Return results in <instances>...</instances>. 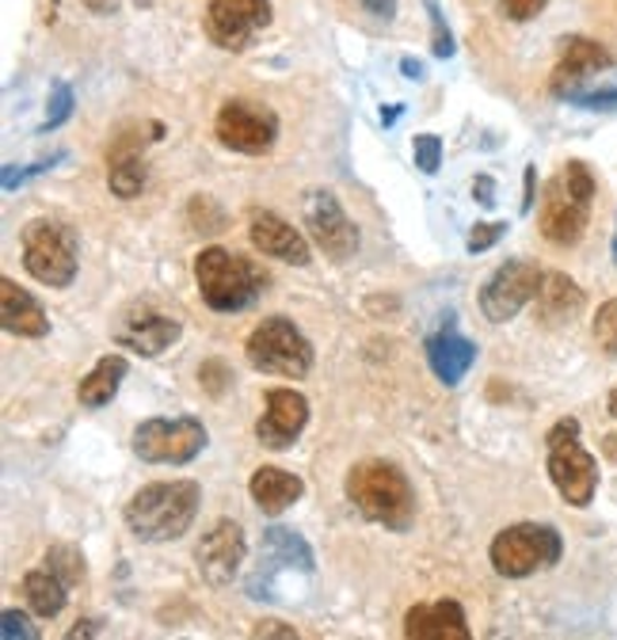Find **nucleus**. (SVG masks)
<instances>
[{
	"label": "nucleus",
	"mask_w": 617,
	"mask_h": 640,
	"mask_svg": "<svg viewBox=\"0 0 617 640\" xmlns=\"http://www.w3.org/2000/svg\"><path fill=\"white\" fill-rule=\"evenodd\" d=\"M542 275L545 271H537V264H529V259H508V264L485 282V290H480V313L492 324L514 321L522 305H529L537 298Z\"/></svg>",
	"instance_id": "11"
},
{
	"label": "nucleus",
	"mask_w": 617,
	"mask_h": 640,
	"mask_svg": "<svg viewBox=\"0 0 617 640\" xmlns=\"http://www.w3.org/2000/svg\"><path fill=\"white\" fill-rule=\"evenodd\" d=\"M244 351H248V362L259 374L305 377L313 370V344L287 317H267L264 324H256Z\"/></svg>",
	"instance_id": "7"
},
{
	"label": "nucleus",
	"mask_w": 617,
	"mask_h": 640,
	"mask_svg": "<svg viewBox=\"0 0 617 640\" xmlns=\"http://www.w3.org/2000/svg\"><path fill=\"white\" fill-rule=\"evenodd\" d=\"M473 199H477L480 207H496V184H492V176H477V179H473Z\"/></svg>",
	"instance_id": "39"
},
{
	"label": "nucleus",
	"mask_w": 617,
	"mask_h": 640,
	"mask_svg": "<svg viewBox=\"0 0 617 640\" xmlns=\"http://www.w3.org/2000/svg\"><path fill=\"white\" fill-rule=\"evenodd\" d=\"M400 73H405L408 81H423V66H419L416 58H405V61H400Z\"/></svg>",
	"instance_id": "43"
},
{
	"label": "nucleus",
	"mask_w": 617,
	"mask_h": 640,
	"mask_svg": "<svg viewBox=\"0 0 617 640\" xmlns=\"http://www.w3.org/2000/svg\"><path fill=\"white\" fill-rule=\"evenodd\" d=\"M362 8H366L370 15H377V20H385V23L397 15V0H362Z\"/></svg>",
	"instance_id": "41"
},
{
	"label": "nucleus",
	"mask_w": 617,
	"mask_h": 640,
	"mask_svg": "<svg viewBox=\"0 0 617 640\" xmlns=\"http://www.w3.org/2000/svg\"><path fill=\"white\" fill-rule=\"evenodd\" d=\"M595 339L610 359H617V298H610L606 305H598L595 313Z\"/></svg>",
	"instance_id": "29"
},
{
	"label": "nucleus",
	"mask_w": 617,
	"mask_h": 640,
	"mask_svg": "<svg viewBox=\"0 0 617 640\" xmlns=\"http://www.w3.org/2000/svg\"><path fill=\"white\" fill-rule=\"evenodd\" d=\"M503 233H508V221H477L473 233H469V241H465V248L477 256V252H488L492 244H500Z\"/></svg>",
	"instance_id": "33"
},
{
	"label": "nucleus",
	"mask_w": 617,
	"mask_h": 640,
	"mask_svg": "<svg viewBox=\"0 0 617 640\" xmlns=\"http://www.w3.org/2000/svg\"><path fill=\"white\" fill-rule=\"evenodd\" d=\"M400 115H405V104H393L389 110H382V123H385V126H393Z\"/></svg>",
	"instance_id": "46"
},
{
	"label": "nucleus",
	"mask_w": 617,
	"mask_h": 640,
	"mask_svg": "<svg viewBox=\"0 0 617 640\" xmlns=\"http://www.w3.org/2000/svg\"><path fill=\"white\" fill-rule=\"evenodd\" d=\"M73 115V89H69L66 81L54 84V96H50V107H46V118H43V133L58 130L66 118Z\"/></svg>",
	"instance_id": "31"
},
{
	"label": "nucleus",
	"mask_w": 617,
	"mask_h": 640,
	"mask_svg": "<svg viewBox=\"0 0 617 640\" xmlns=\"http://www.w3.org/2000/svg\"><path fill=\"white\" fill-rule=\"evenodd\" d=\"M248 236L264 256L282 259V264H294V267H308L313 252H308V241L298 233L290 221H282L279 213L271 210H252L248 221Z\"/></svg>",
	"instance_id": "17"
},
{
	"label": "nucleus",
	"mask_w": 617,
	"mask_h": 640,
	"mask_svg": "<svg viewBox=\"0 0 617 640\" xmlns=\"http://www.w3.org/2000/svg\"><path fill=\"white\" fill-rule=\"evenodd\" d=\"M206 35L221 50H248L252 38L271 23V0H210Z\"/></svg>",
	"instance_id": "10"
},
{
	"label": "nucleus",
	"mask_w": 617,
	"mask_h": 640,
	"mask_svg": "<svg viewBox=\"0 0 617 640\" xmlns=\"http://www.w3.org/2000/svg\"><path fill=\"white\" fill-rule=\"evenodd\" d=\"M126 370H130V362L123 359V354H103V359L92 366V374L84 377L81 385H77V400H81L84 408H103L115 400L118 385H123Z\"/></svg>",
	"instance_id": "26"
},
{
	"label": "nucleus",
	"mask_w": 617,
	"mask_h": 640,
	"mask_svg": "<svg viewBox=\"0 0 617 640\" xmlns=\"http://www.w3.org/2000/svg\"><path fill=\"white\" fill-rule=\"evenodd\" d=\"M427 362H431L434 377L442 385H457L473 370V362H477V344H469L462 331L446 324V328L427 339Z\"/></svg>",
	"instance_id": "19"
},
{
	"label": "nucleus",
	"mask_w": 617,
	"mask_h": 640,
	"mask_svg": "<svg viewBox=\"0 0 617 640\" xmlns=\"http://www.w3.org/2000/svg\"><path fill=\"white\" fill-rule=\"evenodd\" d=\"M0 637H4V640H15V637H20V640H35L38 629L27 621V614L4 610V614H0Z\"/></svg>",
	"instance_id": "36"
},
{
	"label": "nucleus",
	"mask_w": 617,
	"mask_h": 640,
	"mask_svg": "<svg viewBox=\"0 0 617 640\" xmlns=\"http://www.w3.org/2000/svg\"><path fill=\"white\" fill-rule=\"evenodd\" d=\"M66 161V153H54L50 161H35V164H27V168H20L15 172L12 164L4 168V191H15V187H23L27 179H35V176H43V172H50L54 164H61Z\"/></svg>",
	"instance_id": "34"
},
{
	"label": "nucleus",
	"mask_w": 617,
	"mask_h": 640,
	"mask_svg": "<svg viewBox=\"0 0 617 640\" xmlns=\"http://www.w3.org/2000/svg\"><path fill=\"white\" fill-rule=\"evenodd\" d=\"M347 500L385 531H408L416 519V492L389 462H362L347 473Z\"/></svg>",
	"instance_id": "2"
},
{
	"label": "nucleus",
	"mask_w": 617,
	"mask_h": 640,
	"mask_svg": "<svg viewBox=\"0 0 617 640\" xmlns=\"http://www.w3.org/2000/svg\"><path fill=\"white\" fill-rule=\"evenodd\" d=\"M411 156H416V168L423 172V176H434V172L442 168V141L434 138V133H419V138L411 141Z\"/></svg>",
	"instance_id": "30"
},
{
	"label": "nucleus",
	"mask_w": 617,
	"mask_h": 640,
	"mask_svg": "<svg viewBox=\"0 0 617 640\" xmlns=\"http://www.w3.org/2000/svg\"><path fill=\"white\" fill-rule=\"evenodd\" d=\"M522 210H534V168H526V199H522Z\"/></svg>",
	"instance_id": "45"
},
{
	"label": "nucleus",
	"mask_w": 617,
	"mask_h": 640,
	"mask_svg": "<svg viewBox=\"0 0 617 640\" xmlns=\"http://www.w3.org/2000/svg\"><path fill=\"white\" fill-rule=\"evenodd\" d=\"M213 130H218L221 146H229L233 153L264 156L275 149L279 118H275V110L264 107V104H252V100H229V104H221L218 118H213Z\"/></svg>",
	"instance_id": "9"
},
{
	"label": "nucleus",
	"mask_w": 617,
	"mask_h": 640,
	"mask_svg": "<svg viewBox=\"0 0 617 640\" xmlns=\"http://www.w3.org/2000/svg\"><path fill=\"white\" fill-rule=\"evenodd\" d=\"M195 282H199L202 302L213 313H241L264 290V271L252 259L236 256L225 248H202L195 259Z\"/></svg>",
	"instance_id": "4"
},
{
	"label": "nucleus",
	"mask_w": 617,
	"mask_h": 640,
	"mask_svg": "<svg viewBox=\"0 0 617 640\" xmlns=\"http://www.w3.org/2000/svg\"><path fill=\"white\" fill-rule=\"evenodd\" d=\"M610 66H614V58L603 43L583 38V35L564 38V43H560V61H557V69H552V81H549L552 96L568 100L572 92H580V84L587 81L591 73H603V69H610Z\"/></svg>",
	"instance_id": "16"
},
{
	"label": "nucleus",
	"mask_w": 617,
	"mask_h": 640,
	"mask_svg": "<svg viewBox=\"0 0 617 640\" xmlns=\"http://www.w3.org/2000/svg\"><path fill=\"white\" fill-rule=\"evenodd\" d=\"M427 15H431V54L434 58H454V35H450L446 20H442L434 0H427Z\"/></svg>",
	"instance_id": "32"
},
{
	"label": "nucleus",
	"mask_w": 617,
	"mask_h": 640,
	"mask_svg": "<svg viewBox=\"0 0 617 640\" xmlns=\"http://www.w3.org/2000/svg\"><path fill=\"white\" fill-rule=\"evenodd\" d=\"M115 339L123 347H130V351L153 359V354L168 351V347L179 339V321L176 317H164V313H141V317L118 324Z\"/></svg>",
	"instance_id": "21"
},
{
	"label": "nucleus",
	"mask_w": 617,
	"mask_h": 640,
	"mask_svg": "<svg viewBox=\"0 0 617 640\" xmlns=\"http://www.w3.org/2000/svg\"><path fill=\"white\" fill-rule=\"evenodd\" d=\"M23 267L43 287L66 290L77 279V233L61 221L35 218L23 229Z\"/></svg>",
	"instance_id": "5"
},
{
	"label": "nucleus",
	"mask_w": 617,
	"mask_h": 640,
	"mask_svg": "<svg viewBox=\"0 0 617 640\" xmlns=\"http://www.w3.org/2000/svg\"><path fill=\"white\" fill-rule=\"evenodd\" d=\"M84 8H92L96 15H110L118 8V0H84Z\"/></svg>",
	"instance_id": "44"
},
{
	"label": "nucleus",
	"mask_w": 617,
	"mask_h": 640,
	"mask_svg": "<svg viewBox=\"0 0 617 640\" xmlns=\"http://www.w3.org/2000/svg\"><path fill=\"white\" fill-rule=\"evenodd\" d=\"M308 423V400L294 389H271L267 408L256 423V439L267 450H290Z\"/></svg>",
	"instance_id": "15"
},
{
	"label": "nucleus",
	"mask_w": 617,
	"mask_h": 640,
	"mask_svg": "<svg viewBox=\"0 0 617 640\" xmlns=\"http://www.w3.org/2000/svg\"><path fill=\"white\" fill-rule=\"evenodd\" d=\"M206 427L195 416L176 420H145L133 431V454L149 465H187L202 454Z\"/></svg>",
	"instance_id": "8"
},
{
	"label": "nucleus",
	"mask_w": 617,
	"mask_h": 640,
	"mask_svg": "<svg viewBox=\"0 0 617 640\" xmlns=\"http://www.w3.org/2000/svg\"><path fill=\"white\" fill-rule=\"evenodd\" d=\"M244 552H248V537H244L241 523L221 519V523H213L210 534H202L199 549H195L199 575L206 583H213V587H225V583H233V575L241 572Z\"/></svg>",
	"instance_id": "14"
},
{
	"label": "nucleus",
	"mask_w": 617,
	"mask_h": 640,
	"mask_svg": "<svg viewBox=\"0 0 617 640\" xmlns=\"http://www.w3.org/2000/svg\"><path fill=\"white\" fill-rule=\"evenodd\" d=\"M0 324L4 331L23 339H43L50 331V317L46 310L27 294L23 287H15L12 279H0Z\"/></svg>",
	"instance_id": "20"
},
{
	"label": "nucleus",
	"mask_w": 617,
	"mask_h": 640,
	"mask_svg": "<svg viewBox=\"0 0 617 640\" xmlns=\"http://www.w3.org/2000/svg\"><path fill=\"white\" fill-rule=\"evenodd\" d=\"M133 4H138V8H149V4H153V0H133Z\"/></svg>",
	"instance_id": "48"
},
{
	"label": "nucleus",
	"mask_w": 617,
	"mask_h": 640,
	"mask_svg": "<svg viewBox=\"0 0 617 640\" xmlns=\"http://www.w3.org/2000/svg\"><path fill=\"white\" fill-rule=\"evenodd\" d=\"M256 637H298L290 626H282V621H259L256 629H252Z\"/></svg>",
	"instance_id": "42"
},
{
	"label": "nucleus",
	"mask_w": 617,
	"mask_h": 640,
	"mask_svg": "<svg viewBox=\"0 0 617 640\" xmlns=\"http://www.w3.org/2000/svg\"><path fill=\"white\" fill-rule=\"evenodd\" d=\"M141 141L133 138V133H123V138L115 141V149H110L107 156V184L110 191L118 195V199H138L141 187H145V161H141L138 153Z\"/></svg>",
	"instance_id": "23"
},
{
	"label": "nucleus",
	"mask_w": 617,
	"mask_h": 640,
	"mask_svg": "<svg viewBox=\"0 0 617 640\" xmlns=\"http://www.w3.org/2000/svg\"><path fill=\"white\" fill-rule=\"evenodd\" d=\"M614 259H617V236H614Z\"/></svg>",
	"instance_id": "49"
},
{
	"label": "nucleus",
	"mask_w": 617,
	"mask_h": 640,
	"mask_svg": "<svg viewBox=\"0 0 617 640\" xmlns=\"http://www.w3.org/2000/svg\"><path fill=\"white\" fill-rule=\"evenodd\" d=\"M259 565H267V572H313V549L287 526H271L264 531V549H259Z\"/></svg>",
	"instance_id": "24"
},
{
	"label": "nucleus",
	"mask_w": 617,
	"mask_h": 640,
	"mask_svg": "<svg viewBox=\"0 0 617 640\" xmlns=\"http://www.w3.org/2000/svg\"><path fill=\"white\" fill-rule=\"evenodd\" d=\"M500 4L514 23H526V20H534V15L549 4V0H500Z\"/></svg>",
	"instance_id": "38"
},
{
	"label": "nucleus",
	"mask_w": 617,
	"mask_h": 640,
	"mask_svg": "<svg viewBox=\"0 0 617 640\" xmlns=\"http://www.w3.org/2000/svg\"><path fill=\"white\" fill-rule=\"evenodd\" d=\"M568 104L583 110H617V89H595V92H572Z\"/></svg>",
	"instance_id": "35"
},
{
	"label": "nucleus",
	"mask_w": 617,
	"mask_h": 640,
	"mask_svg": "<svg viewBox=\"0 0 617 640\" xmlns=\"http://www.w3.org/2000/svg\"><path fill=\"white\" fill-rule=\"evenodd\" d=\"M610 416H617V393H614V397H610Z\"/></svg>",
	"instance_id": "47"
},
{
	"label": "nucleus",
	"mask_w": 617,
	"mask_h": 640,
	"mask_svg": "<svg viewBox=\"0 0 617 640\" xmlns=\"http://www.w3.org/2000/svg\"><path fill=\"white\" fill-rule=\"evenodd\" d=\"M405 637L411 640H469V621L465 610L450 598L442 603L411 606L405 618Z\"/></svg>",
	"instance_id": "18"
},
{
	"label": "nucleus",
	"mask_w": 617,
	"mask_h": 640,
	"mask_svg": "<svg viewBox=\"0 0 617 640\" xmlns=\"http://www.w3.org/2000/svg\"><path fill=\"white\" fill-rule=\"evenodd\" d=\"M248 492H252V500H256V508L264 511V515H282L290 503L302 500L305 485H302V477L279 469V465H264V469L252 473Z\"/></svg>",
	"instance_id": "22"
},
{
	"label": "nucleus",
	"mask_w": 617,
	"mask_h": 640,
	"mask_svg": "<svg viewBox=\"0 0 617 640\" xmlns=\"http://www.w3.org/2000/svg\"><path fill=\"white\" fill-rule=\"evenodd\" d=\"M568 439H580V420H572V416H568V420H560L557 427H552L549 439H545V442H549V446H552V442H568Z\"/></svg>",
	"instance_id": "40"
},
{
	"label": "nucleus",
	"mask_w": 617,
	"mask_h": 640,
	"mask_svg": "<svg viewBox=\"0 0 617 640\" xmlns=\"http://www.w3.org/2000/svg\"><path fill=\"white\" fill-rule=\"evenodd\" d=\"M549 477H552V485H557V492L564 496V503H572V508H587V503L595 500L598 465H595V457L580 446V439L552 442Z\"/></svg>",
	"instance_id": "12"
},
{
	"label": "nucleus",
	"mask_w": 617,
	"mask_h": 640,
	"mask_svg": "<svg viewBox=\"0 0 617 640\" xmlns=\"http://www.w3.org/2000/svg\"><path fill=\"white\" fill-rule=\"evenodd\" d=\"M66 583L50 572V568H38V572L23 575V595H27V606L38 614V618H58L66 610Z\"/></svg>",
	"instance_id": "27"
},
{
	"label": "nucleus",
	"mask_w": 617,
	"mask_h": 640,
	"mask_svg": "<svg viewBox=\"0 0 617 640\" xmlns=\"http://www.w3.org/2000/svg\"><path fill=\"white\" fill-rule=\"evenodd\" d=\"M305 225L313 229V241L324 248V256H331L336 264H344V259H351L359 252V229H354V221L336 202V195L328 191L308 195Z\"/></svg>",
	"instance_id": "13"
},
{
	"label": "nucleus",
	"mask_w": 617,
	"mask_h": 640,
	"mask_svg": "<svg viewBox=\"0 0 617 640\" xmlns=\"http://www.w3.org/2000/svg\"><path fill=\"white\" fill-rule=\"evenodd\" d=\"M46 568H50L66 587H77V583L84 580V557H81V549H73V545H50V552H46Z\"/></svg>",
	"instance_id": "28"
},
{
	"label": "nucleus",
	"mask_w": 617,
	"mask_h": 640,
	"mask_svg": "<svg viewBox=\"0 0 617 640\" xmlns=\"http://www.w3.org/2000/svg\"><path fill=\"white\" fill-rule=\"evenodd\" d=\"M534 302H537V317L545 324H560L583 310V290L575 287L568 275L549 271V275H542V287H537Z\"/></svg>",
	"instance_id": "25"
},
{
	"label": "nucleus",
	"mask_w": 617,
	"mask_h": 640,
	"mask_svg": "<svg viewBox=\"0 0 617 640\" xmlns=\"http://www.w3.org/2000/svg\"><path fill=\"white\" fill-rule=\"evenodd\" d=\"M591 199H595V176L583 161H568L560 176L545 184L542 199V236L560 248L575 244L587 229Z\"/></svg>",
	"instance_id": "3"
},
{
	"label": "nucleus",
	"mask_w": 617,
	"mask_h": 640,
	"mask_svg": "<svg viewBox=\"0 0 617 640\" xmlns=\"http://www.w3.org/2000/svg\"><path fill=\"white\" fill-rule=\"evenodd\" d=\"M199 382L206 385V393H213V397H221L225 393V382H233V374H229L221 362H206L199 370Z\"/></svg>",
	"instance_id": "37"
},
{
	"label": "nucleus",
	"mask_w": 617,
	"mask_h": 640,
	"mask_svg": "<svg viewBox=\"0 0 617 640\" xmlns=\"http://www.w3.org/2000/svg\"><path fill=\"white\" fill-rule=\"evenodd\" d=\"M202 488L195 480H161L133 492L126 503V526L138 542H176L199 515Z\"/></svg>",
	"instance_id": "1"
},
{
	"label": "nucleus",
	"mask_w": 617,
	"mask_h": 640,
	"mask_svg": "<svg viewBox=\"0 0 617 640\" xmlns=\"http://www.w3.org/2000/svg\"><path fill=\"white\" fill-rule=\"evenodd\" d=\"M564 552V542L552 526L542 523H514L508 531L496 534L492 549V568L508 580H526V575L542 572V568H552Z\"/></svg>",
	"instance_id": "6"
}]
</instances>
